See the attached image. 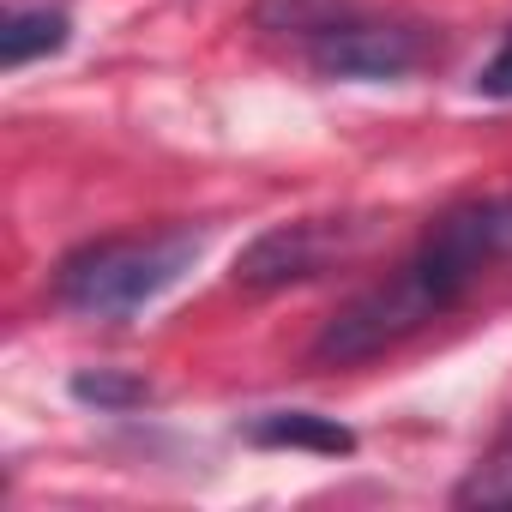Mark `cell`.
Listing matches in <instances>:
<instances>
[{
	"label": "cell",
	"mask_w": 512,
	"mask_h": 512,
	"mask_svg": "<svg viewBox=\"0 0 512 512\" xmlns=\"http://www.w3.org/2000/svg\"><path fill=\"white\" fill-rule=\"evenodd\" d=\"M512 260V229H506V199H464L428 223V235L410 247V260L392 266L380 284L356 290L314 338V362L326 368H362L404 338L428 332L446 320L482 278L488 266Z\"/></svg>",
	"instance_id": "cell-1"
},
{
	"label": "cell",
	"mask_w": 512,
	"mask_h": 512,
	"mask_svg": "<svg viewBox=\"0 0 512 512\" xmlns=\"http://www.w3.org/2000/svg\"><path fill=\"white\" fill-rule=\"evenodd\" d=\"M500 199H506V229H512V193H500Z\"/></svg>",
	"instance_id": "cell-10"
},
{
	"label": "cell",
	"mask_w": 512,
	"mask_h": 512,
	"mask_svg": "<svg viewBox=\"0 0 512 512\" xmlns=\"http://www.w3.org/2000/svg\"><path fill=\"white\" fill-rule=\"evenodd\" d=\"M374 241V217H296V223H272L260 229L241 260H235V284L241 290H290L308 278H326L332 266L356 260Z\"/></svg>",
	"instance_id": "cell-3"
},
{
	"label": "cell",
	"mask_w": 512,
	"mask_h": 512,
	"mask_svg": "<svg viewBox=\"0 0 512 512\" xmlns=\"http://www.w3.org/2000/svg\"><path fill=\"white\" fill-rule=\"evenodd\" d=\"M199 229H151V235H103L73 247L55 266V302L85 320H133L151 308L181 272L199 260Z\"/></svg>",
	"instance_id": "cell-2"
},
{
	"label": "cell",
	"mask_w": 512,
	"mask_h": 512,
	"mask_svg": "<svg viewBox=\"0 0 512 512\" xmlns=\"http://www.w3.org/2000/svg\"><path fill=\"white\" fill-rule=\"evenodd\" d=\"M73 37V19L61 7H19L7 13V31H0V61H7V73L43 61V55H61Z\"/></svg>",
	"instance_id": "cell-6"
},
{
	"label": "cell",
	"mask_w": 512,
	"mask_h": 512,
	"mask_svg": "<svg viewBox=\"0 0 512 512\" xmlns=\"http://www.w3.org/2000/svg\"><path fill=\"white\" fill-rule=\"evenodd\" d=\"M247 440L278 446V452H320V458H350L356 452V434L338 416H320V410H266V416L247 422Z\"/></svg>",
	"instance_id": "cell-5"
},
{
	"label": "cell",
	"mask_w": 512,
	"mask_h": 512,
	"mask_svg": "<svg viewBox=\"0 0 512 512\" xmlns=\"http://www.w3.org/2000/svg\"><path fill=\"white\" fill-rule=\"evenodd\" d=\"M73 398L79 404H97V410H139V404H151V386L139 380V374H115V368H85V374H73Z\"/></svg>",
	"instance_id": "cell-8"
},
{
	"label": "cell",
	"mask_w": 512,
	"mask_h": 512,
	"mask_svg": "<svg viewBox=\"0 0 512 512\" xmlns=\"http://www.w3.org/2000/svg\"><path fill=\"white\" fill-rule=\"evenodd\" d=\"M476 91H482V97H494V103H512V31H506V37H500V49L482 61Z\"/></svg>",
	"instance_id": "cell-9"
},
{
	"label": "cell",
	"mask_w": 512,
	"mask_h": 512,
	"mask_svg": "<svg viewBox=\"0 0 512 512\" xmlns=\"http://www.w3.org/2000/svg\"><path fill=\"white\" fill-rule=\"evenodd\" d=\"M452 500L458 506H512V434L452 488Z\"/></svg>",
	"instance_id": "cell-7"
},
{
	"label": "cell",
	"mask_w": 512,
	"mask_h": 512,
	"mask_svg": "<svg viewBox=\"0 0 512 512\" xmlns=\"http://www.w3.org/2000/svg\"><path fill=\"white\" fill-rule=\"evenodd\" d=\"M440 55V37L410 19H338L308 37L320 79H404Z\"/></svg>",
	"instance_id": "cell-4"
}]
</instances>
